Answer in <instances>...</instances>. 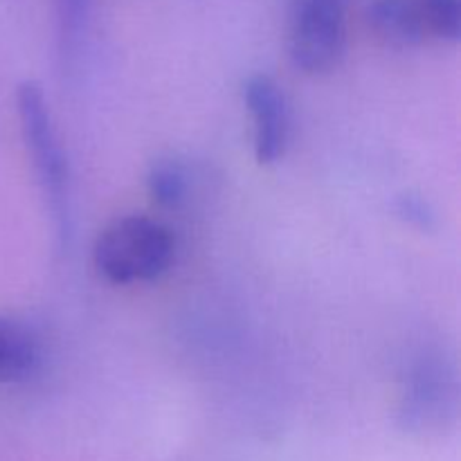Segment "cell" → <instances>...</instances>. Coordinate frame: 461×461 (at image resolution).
<instances>
[{"label":"cell","mask_w":461,"mask_h":461,"mask_svg":"<svg viewBox=\"0 0 461 461\" xmlns=\"http://www.w3.org/2000/svg\"><path fill=\"white\" fill-rule=\"evenodd\" d=\"M41 365V345L32 327L0 315V385L30 381Z\"/></svg>","instance_id":"obj_7"},{"label":"cell","mask_w":461,"mask_h":461,"mask_svg":"<svg viewBox=\"0 0 461 461\" xmlns=\"http://www.w3.org/2000/svg\"><path fill=\"white\" fill-rule=\"evenodd\" d=\"M147 187L153 201L167 210H176L187 201L189 178L180 162L171 158H162L151 165L147 174Z\"/></svg>","instance_id":"obj_8"},{"label":"cell","mask_w":461,"mask_h":461,"mask_svg":"<svg viewBox=\"0 0 461 461\" xmlns=\"http://www.w3.org/2000/svg\"><path fill=\"white\" fill-rule=\"evenodd\" d=\"M367 23L376 39L394 50L417 48L428 32L419 0H372Z\"/></svg>","instance_id":"obj_6"},{"label":"cell","mask_w":461,"mask_h":461,"mask_svg":"<svg viewBox=\"0 0 461 461\" xmlns=\"http://www.w3.org/2000/svg\"><path fill=\"white\" fill-rule=\"evenodd\" d=\"M394 212L403 223H408L410 228H417L421 232H430L437 225V214L435 207L421 196V194L405 192L401 194L394 201Z\"/></svg>","instance_id":"obj_11"},{"label":"cell","mask_w":461,"mask_h":461,"mask_svg":"<svg viewBox=\"0 0 461 461\" xmlns=\"http://www.w3.org/2000/svg\"><path fill=\"white\" fill-rule=\"evenodd\" d=\"M90 0H59V18H61V45L63 57H75L81 45L86 25H88Z\"/></svg>","instance_id":"obj_10"},{"label":"cell","mask_w":461,"mask_h":461,"mask_svg":"<svg viewBox=\"0 0 461 461\" xmlns=\"http://www.w3.org/2000/svg\"><path fill=\"white\" fill-rule=\"evenodd\" d=\"M426 30L439 39L457 43L461 39V0H419Z\"/></svg>","instance_id":"obj_9"},{"label":"cell","mask_w":461,"mask_h":461,"mask_svg":"<svg viewBox=\"0 0 461 461\" xmlns=\"http://www.w3.org/2000/svg\"><path fill=\"white\" fill-rule=\"evenodd\" d=\"M176 257L174 234L147 216H122L102 230L93 248L99 273L113 284L160 279Z\"/></svg>","instance_id":"obj_2"},{"label":"cell","mask_w":461,"mask_h":461,"mask_svg":"<svg viewBox=\"0 0 461 461\" xmlns=\"http://www.w3.org/2000/svg\"><path fill=\"white\" fill-rule=\"evenodd\" d=\"M16 111L27 153L32 158L45 205L52 216L59 243L68 246L72 234L70 169L54 126L52 111L43 88L36 81H23L16 90Z\"/></svg>","instance_id":"obj_1"},{"label":"cell","mask_w":461,"mask_h":461,"mask_svg":"<svg viewBox=\"0 0 461 461\" xmlns=\"http://www.w3.org/2000/svg\"><path fill=\"white\" fill-rule=\"evenodd\" d=\"M347 50L345 0H293L288 57L306 75H327Z\"/></svg>","instance_id":"obj_4"},{"label":"cell","mask_w":461,"mask_h":461,"mask_svg":"<svg viewBox=\"0 0 461 461\" xmlns=\"http://www.w3.org/2000/svg\"><path fill=\"white\" fill-rule=\"evenodd\" d=\"M243 99L255 124V158L259 165H277L291 140V108L286 93L270 75L257 72L243 86Z\"/></svg>","instance_id":"obj_5"},{"label":"cell","mask_w":461,"mask_h":461,"mask_svg":"<svg viewBox=\"0 0 461 461\" xmlns=\"http://www.w3.org/2000/svg\"><path fill=\"white\" fill-rule=\"evenodd\" d=\"M459 378L453 360L439 349L414 356L403 378L399 421L410 432H437L455 421Z\"/></svg>","instance_id":"obj_3"}]
</instances>
